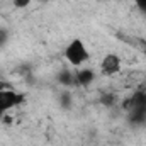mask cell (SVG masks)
I'll return each instance as SVG.
<instances>
[{"label":"cell","instance_id":"cell-1","mask_svg":"<svg viewBox=\"0 0 146 146\" xmlns=\"http://www.w3.org/2000/svg\"><path fill=\"white\" fill-rule=\"evenodd\" d=\"M65 58L68 60V63L72 66L80 68L83 63H87L90 54H88V49H87V46H85V42L82 39H73L65 48Z\"/></svg>","mask_w":146,"mask_h":146},{"label":"cell","instance_id":"cell-2","mask_svg":"<svg viewBox=\"0 0 146 146\" xmlns=\"http://www.w3.org/2000/svg\"><path fill=\"white\" fill-rule=\"evenodd\" d=\"M24 95L15 92L14 88L10 90H0V117L5 115L7 112L14 107H17L19 104H22Z\"/></svg>","mask_w":146,"mask_h":146},{"label":"cell","instance_id":"cell-3","mask_svg":"<svg viewBox=\"0 0 146 146\" xmlns=\"http://www.w3.org/2000/svg\"><path fill=\"white\" fill-rule=\"evenodd\" d=\"M121 68H122L121 58H119L117 54H114V53L106 54V56L100 60V72H102V75H106V76H112V75L119 73Z\"/></svg>","mask_w":146,"mask_h":146},{"label":"cell","instance_id":"cell-4","mask_svg":"<svg viewBox=\"0 0 146 146\" xmlns=\"http://www.w3.org/2000/svg\"><path fill=\"white\" fill-rule=\"evenodd\" d=\"M75 76H76V85L78 87H88L95 80V73L90 68H80V70H76Z\"/></svg>","mask_w":146,"mask_h":146},{"label":"cell","instance_id":"cell-5","mask_svg":"<svg viewBox=\"0 0 146 146\" xmlns=\"http://www.w3.org/2000/svg\"><path fill=\"white\" fill-rule=\"evenodd\" d=\"M58 82L60 85L63 87H78L76 85V76H75V72H68V70H63V72L58 75Z\"/></svg>","mask_w":146,"mask_h":146},{"label":"cell","instance_id":"cell-6","mask_svg":"<svg viewBox=\"0 0 146 146\" xmlns=\"http://www.w3.org/2000/svg\"><path fill=\"white\" fill-rule=\"evenodd\" d=\"M115 100H117V97H115V94H104L102 97H100V104L102 106H106V107H112L114 104H115Z\"/></svg>","mask_w":146,"mask_h":146},{"label":"cell","instance_id":"cell-7","mask_svg":"<svg viewBox=\"0 0 146 146\" xmlns=\"http://www.w3.org/2000/svg\"><path fill=\"white\" fill-rule=\"evenodd\" d=\"M73 104L72 100V95H70V92H63L61 94V97H60V106L63 107V109H70Z\"/></svg>","mask_w":146,"mask_h":146},{"label":"cell","instance_id":"cell-8","mask_svg":"<svg viewBox=\"0 0 146 146\" xmlns=\"http://www.w3.org/2000/svg\"><path fill=\"white\" fill-rule=\"evenodd\" d=\"M12 3H14V7H17V9H26V7L31 5V0H12Z\"/></svg>","mask_w":146,"mask_h":146},{"label":"cell","instance_id":"cell-9","mask_svg":"<svg viewBox=\"0 0 146 146\" xmlns=\"http://www.w3.org/2000/svg\"><path fill=\"white\" fill-rule=\"evenodd\" d=\"M10 88H14V85L3 78H0V90H10Z\"/></svg>","mask_w":146,"mask_h":146},{"label":"cell","instance_id":"cell-10","mask_svg":"<svg viewBox=\"0 0 146 146\" xmlns=\"http://www.w3.org/2000/svg\"><path fill=\"white\" fill-rule=\"evenodd\" d=\"M7 39H9V33H7V29H0V46H3V44L7 42Z\"/></svg>","mask_w":146,"mask_h":146},{"label":"cell","instance_id":"cell-11","mask_svg":"<svg viewBox=\"0 0 146 146\" xmlns=\"http://www.w3.org/2000/svg\"><path fill=\"white\" fill-rule=\"evenodd\" d=\"M134 2H136L138 9H139L143 14H146V0H134Z\"/></svg>","mask_w":146,"mask_h":146},{"label":"cell","instance_id":"cell-12","mask_svg":"<svg viewBox=\"0 0 146 146\" xmlns=\"http://www.w3.org/2000/svg\"><path fill=\"white\" fill-rule=\"evenodd\" d=\"M143 124H145V126H146V117H145V122H143Z\"/></svg>","mask_w":146,"mask_h":146},{"label":"cell","instance_id":"cell-13","mask_svg":"<svg viewBox=\"0 0 146 146\" xmlns=\"http://www.w3.org/2000/svg\"><path fill=\"white\" fill-rule=\"evenodd\" d=\"M145 54H146V48H145Z\"/></svg>","mask_w":146,"mask_h":146},{"label":"cell","instance_id":"cell-14","mask_svg":"<svg viewBox=\"0 0 146 146\" xmlns=\"http://www.w3.org/2000/svg\"><path fill=\"white\" fill-rule=\"evenodd\" d=\"M0 78H2V75H0Z\"/></svg>","mask_w":146,"mask_h":146},{"label":"cell","instance_id":"cell-15","mask_svg":"<svg viewBox=\"0 0 146 146\" xmlns=\"http://www.w3.org/2000/svg\"><path fill=\"white\" fill-rule=\"evenodd\" d=\"M41 2H42V0H41Z\"/></svg>","mask_w":146,"mask_h":146}]
</instances>
